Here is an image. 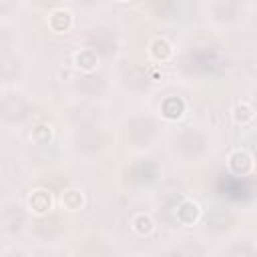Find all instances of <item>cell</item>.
<instances>
[{
	"label": "cell",
	"instance_id": "cell-9",
	"mask_svg": "<svg viewBox=\"0 0 257 257\" xmlns=\"http://www.w3.org/2000/svg\"><path fill=\"white\" fill-rule=\"evenodd\" d=\"M231 118H233V122H235L237 126H249V124L253 122V118H255V108H253V104L247 102V100L235 102V106H233V110H231Z\"/></svg>",
	"mask_w": 257,
	"mask_h": 257
},
{
	"label": "cell",
	"instance_id": "cell-3",
	"mask_svg": "<svg viewBox=\"0 0 257 257\" xmlns=\"http://www.w3.org/2000/svg\"><path fill=\"white\" fill-rule=\"evenodd\" d=\"M201 217H203V209H201V205L195 201V199H183L179 205H177V209H175V219H177V223L179 225H183V227H193V225H197L199 221H201Z\"/></svg>",
	"mask_w": 257,
	"mask_h": 257
},
{
	"label": "cell",
	"instance_id": "cell-7",
	"mask_svg": "<svg viewBox=\"0 0 257 257\" xmlns=\"http://www.w3.org/2000/svg\"><path fill=\"white\" fill-rule=\"evenodd\" d=\"M100 64V58L96 54V50L92 48H78L74 54H72V66L74 70H80L84 74H90L98 68Z\"/></svg>",
	"mask_w": 257,
	"mask_h": 257
},
{
	"label": "cell",
	"instance_id": "cell-12",
	"mask_svg": "<svg viewBox=\"0 0 257 257\" xmlns=\"http://www.w3.org/2000/svg\"><path fill=\"white\" fill-rule=\"evenodd\" d=\"M60 76H62V78H70V72H68V70H60Z\"/></svg>",
	"mask_w": 257,
	"mask_h": 257
},
{
	"label": "cell",
	"instance_id": "cell-11",
	"mask_svg": "<svg viewBox=\"0 0 257 257\" xmlns=\"http://www.w3.org/2000/svg\"><path fill=\"white\" fill-rule=\"evenodd\" d=\"M30 141L38 147H46L54 141V128L48 122H40L30 131Z\"/></svg>",
	"mask_w": 257,
	"mask_h": 257
},
{
	"label": "cell",
	"instance_id": "cell-4",
	"mask_svg": "<svg viewBox=\"0 0 257 257\" xmlns=\"http://www.w3.org/2000/svg\"><path fill=\"white\" fill-rule=\"evenodd\" d=\"M173 54H175V48H173V44H171L169 38H165V36H155V38H151V42H149V46H147V56H149L153 62L165 64V62H169V60L173 58Z\"/></svg>",
	"mask_w": 257,
	"mask_h": 257
},
{
	"label": "cell",
	"instance_id": "cell-2",
	"mask_svg": "<svg viewBox=\"0 0 257 257\" xmlns=\"http://www.w3.org/2000/svg\"><path fill=\"white\" fill-rule=\"evenodd\" d=\"M255 169V159L247 149H233L227 155V171L235 177H245L249 173H253Z\"/></svg>",
	"mask_w": 257,
	"mask_h": 257
},
{
	"label": "cell",
	"instance_id": "cell-6",
	"mask_svg": "<svg viewBox=\"0 0 257 257\" xmlns=\"http://www.w3.org/2000/svg\"><path fill=\"white\" fill-rule=\"evenodd\" d=\"M48 28L54 32V34H66L70 32V28L74 26V14L68 10V8H54L50 14H48Z\"/></svg>",
	"mask_w": 257,
	"mask_h": 257
},
{
	"label": "cell",
	"instance_id": "cell-5",
	"mask_svg": "<svg viewBox=\"0 0 257 257\" xmlns=\"http://www.w3.org/2000/svg\"><path fill=\"white\" fill-rule=\"evenodd\" d=\"M58 203H60V207H62L64 211L76 213V211L84 209V205H86V195H84V191H82L80 187H66V189L60 191Z\"/></svg>",
	"mask_w": 257,
	"mask_h": 257
},
{
	"label": "cell",
	"instance_id": "cell-8",
	"mask_svg": "<svg viewBox=\"0 0 257 257\" xmlns=\"http://www.w3.org/2000/svg\"><path fill=\"white\" fill-rule=\"evenodd\" d=\"M187 112V102L181 96H165L161 100V116L165 120H181Z\"/></svg>",
	"mask_w": 257,
	"mask_h": 257
},
{
	"label": "cell",
	"instance_id": "cell-1",
	"mask_svg": "<svg viewBox=\"0 0 257 257\" xmlns=\"http://www.w3.org/2000/svg\"><path fill=\"white\" fill-rule=\"evenodd\" d=\"M52 207H54V195L44 187L32 189L28 193V197H26V209L36 217L48 215L52 211Z\"/></svg>",
	"mask_w": 257,
	"mask_h": 257
},
{
	"label": "cell",
	"instance_id": "cell-10",
	"mask_svg": "<svg viewBox=\"0 0 257 257\" xmlns=\"http://www.w3.org/2000/svg\"><path fill=\"white\" fill-rule=\"evenodd\" d=\"M155 219L149 215V213H135L133 215V219H131V229H133V233L135 235H139V237H149V235H153L155 233Z\"/></svg>",
	"mask_w": 257,
	"mask_h": 257
}]
</instances>
